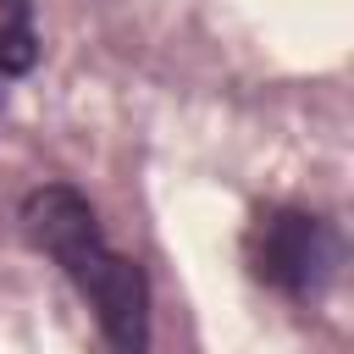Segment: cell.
Returning a JSON list of instances; mask_svg holds the SVG:
<instances>
[{
  "label": "cell",
  "mask_w": 354,
  "mask_h": 354,
  "mask_svg": "<svg viewBox=\"0 0 354 354\" xmlns=\"http://www.w3.org/2000/svg\"><path fill=\"white\" fill-rule=\"evenodd\" d=\"M22 238L55 260V271L77 288V299L94 310V326L111 354H149V277L133 254H122L88 194L72 183H39L22 194Z\"/></svg>",
  "instance_id": "obj_1"
},
{
  "label": "cell",
  "mask_w": 354,
  "mask_h": 354,
  "mask_svg": "<svg viewBox=\"0 0 354 354\" xmlns=\"http://www.w3.org/2000/svg\"><path fill=\"white\" fill-rule=\"evenodd\" d=\"M243 260L249 277L282 299H321L337 282L343 266V232L332 216L304 210V205H266L254 210L243 232Z\"/></svg>",
  "instance_id": "obj_2"
},
{
  "label": "cell",
  "mask_w": 354,
  "mask_h": 354,
  "mask_svg": "<svg viewBox=\"0 0 354 354\" xmlns=\"http://www.w3.org/2000/svg\"><path fill=\"white\" fill-rule=\"evenodd\" d=\"M44 55V39H39V17H33V0H0V94L6 83L28 77Z\"/></svg>",
  "instance_id": "obj_3"
}]
</instances>
